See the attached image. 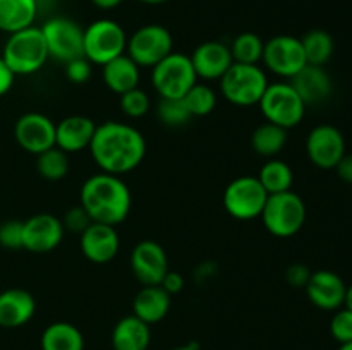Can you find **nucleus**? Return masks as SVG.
<instances>
[{
    "instance_id": "obj_36",
    "label": "nucleus",
    "mask_w": 352,
    "mask_h": 350,
    "mask_svg": "<svg viewBox=\"0 0 352 350\" xmlns=\"http://www.w3.org/2000/svg\"><path fill=\"white\" fill-rule=\"evenodd\" d=\"M330 335L336 342H339V345L352 342V311L346 307L333 311L332 319H330Z\"/></svg>"
},
{
    "instance_id": "obj_43",
    "label": "nucleus",
    "mask_w": 352,
    "mask_h": 350,
    "mask_svg": "<svg viewBox=\"0 0 352 350\" xmlns=\"http://www.w3.org/2000/svg\"><path fill=\"white\" fill-rule=\"evenodd\" d=\"M217 273H219V266L213 261H205V263L198 264V268L195 270V280L198 283H206L208 280L215 278Z\"/></svg>"
},
{
    "instance_id": "obj_33",
    "label": "nucleus",
    "mask_w": 352,
    "mask_h": 350,
    "mask_svg": "<svg viewBox=\"0 0 352 350\" xmlns=\"http://www.w3.org/2000/svg\"><path fill=\"white\" fill-rule=\"evenodd\" d=\"M184 103L191 117H206L217 108V93L205 82H196L184 95Z\"/></svg>"
},
{
    "instance_id": "obj_39",
    "label": "nucleus",
    "mask_w": 352,
    "mask_h": 350,
    "mask_svg": "<svg viewBox=\"0 0 352 350\" xmlns=\"http://www.w3.org/2000/svg\"><path fill=\"white\" fill-rule=\"evenodd\" d=\"M65 78L72 84H86V82L91 79L93 74V64L86 57H78L69 60L67 64H64Z\"/></svg>"
},
{
    "instance_id": "obj_21",
    "label": "nucleus",
    "mask_w": 352,
    "mask_h": 350,
    "mask_svg": "<svg viewBox=\"0 0 352 350\" xmlns=\"http://www.w3.org/2000/svg\"><path fill=\"white\" fill-rule=\"evenodd\" d=\"M302 102L308 105H318L330 98L333 91V81L325 67L320 65H305L292 79H289Z\"/></svg>"
},
{
    "instance_id": "obj_23",
    "label": "nucleus",
    "mask_w": 352,
    "mask_h": 350,
    "mask_svg": "<svg viewBox=\"0 0 352 350\" xmlns=\"http://www.w3.org/2000/svg\"><path fill=\"white\" fill-rule=\"evenodd\" d=\"M170 305L172 295L160 285H143L133 299V314L151 326L167 318Z\"/></svg>"
},
{
    "instance_id": "obj_14",
    "label": "nucleus",
    "mask_w": 352,
    "mask_h": 350,
    "mask_svg": "<svg viewBox=\"0 0 352 350\" xmlns=\"http://www.w3.org/2000/svg\"><path fill=\"white\" fill-rule=\"evenodd\" d=\"M65 235L64 225L52 213H36L23 222V249L47 254L57 249Z\"/></svg>"
},
{
    "instance_id": "obj_47",
    "label": "nucleus",
    "mask_w": 352,
    "mask_h": 350,
    "mask_svg": "<svg viewBox=\"0 0 352 350\" xmlns=\"http://www.w3.org/2000/svg\"><path fill=\"white\" fill-rule=\"evenodd\" d=\"M344 307L349 309V311H352V283L347 285L346 299H344Z\"/></svg>"
},
{
    "instance_id": "obj_49",
    "label": "nucleus",
    "mask_w": 352,
    "mask_h": 350,
    "mask_svg": "<svg viewBox=\"0 0 352 350\" xmlns=\"http://www.w3.org/2000/svg\"><path fill=\"white\" fill-rule=\"evenodd\" d=\"M337 350H352V342H346V343H340V347Z\"/></svg>"
},
{
    "instance_id": "obj_48",
    "label": "nucleus",
    "mask_w": 352,
    "mask_h": 350,
    "mask_svg": "<svg viewBox=\"0 0 352 350\" xmlns=\"http://www.w3.org/2000/svg\"><path fill=\"white\" fill-rule=\"evenodd\" d=\"M140 2L148 3V5H160V3L168 2V0H140Z\"/></svg>"
},
{
    "instance_id": "obj_46",
    "label": "nucleus",
    "mask_w": 352,
    "mask_h": 350,
    "mask_svg": "<svg viewBox=\"0 0 352 350\" xmlns=\"http://www.w3.org/2000/svg\"><path fill=\"white\" fill-rule=\"evenodd\" d=\"M170 350H201V347H199V343L196 342V340H191V342H186L177 347H172Z\"/></svg>"
},
{
    "instance_id": "obj_32",
    "label": "nucleus",
    "mask_w": 352,
    "mask_h": 350,
    "mask_svg": "<svg viewBox=\"0 0 352 350\" xmlns=\"http://www.w3.org/2000/svg\"><path fill=\"white\" fill-rule=\"evenodd\" d=\"M36 170L45 180H62L69 174V154L54 146L36 154Z\"/></svg>"
},
{
    "instance_id": "obj_12",
    "label": "nucleus",
    "mask_w": 352,
    "mask_h": 350,
    "mask_svg": "<svg viewBox=\"0 0 352 350\" xmlns=\"http://www.w3.org/2000/svg\"><path fill=\"white\" fill-rule=\"evenodd\" d=\"M261 62L272 74L284 79H292L305 65H308L301 38L292 34H277L265 41Z\"/></svg>"
},
{
    "instance_id": "obj_3",
    "label": "nucleus",
    "mask_w": 352,
    "mask_h": 350,
    "mask_svg": "<svg viewBox=\"0 0 352 350\" xmlns=\"http://www.w3.org/2000/svg\"><path fill=\"white\" fill-rule=\"evenodd\" d=\"M2 58L16 75H31L41 71L50 58L41 27L33 24L10 33L3 45Z\"/></svg>"
},
{
    "instance_id": "obj_45",
    "label": "nucleus",
    "mask_w": 352,
    "mask_h": 350,
    "mask_svg": "<svg viewBox=\"0 0 352 350\" xmlns=\"http://www.w3.org/2000/svg\"><path fill=\"white\" fill-rule=\"evenodd\" d=\"M91 2H93V5H96L98 9L110 10V9H116V7H119L124 0H91Z\"/></svg>"
},
{
    "instance_id": "obj_30",
    "label": "nucleus",
    "mask_w": 352,
    "mask_h": 350,
    "mask_svg": "<svg viewBox=\"0 0 352 350\" xmlns=\"http://www.w3.org/2000/svg\"><path fill=\"white\" fill-rule=\"evenodd\" d=\"M302 50H305L306 62L309 65H323L333 57L336 41L333 36L325 30H311L301 38Z\"/></svg>"
},
{
    "instance_id": "obj_38",
    "label": "nucleus",
    "mask_w": 352,
    "mask_h": 350,
    "mask_svg": "<svg viewBox=\"0 0 352 350\" xmlns=\"http://www.w3.org/2000/svg\"><path fill=\"white\" fill-rule=\"evenodd\" d=\"M0 246L3 249H23V222L7 220L0 223Z\"/></svg>"
},
{
    "instance_id": "obj_26",
    "label": "nucleus",
    "mask_w": 352,
    "mask_h": 350,
    "mask_svg": "<svg viewBox=\"0 0 352 350\" xmlns=\"http://www.w3.org/2000/svg\"><path fill=\"white\" fill-rule=\"evenodd\" d=\"M38 16L36 0H0V31L16 33L34 24Z\"/></svg>"
},
{
    "instance_id": "obj_41",
    "label": "nucleus",
    "mask_w": 352,
    "mask_h": 350,
    "mask_svg": "<svg viewBox=\"0 0 352 350\" xmlns=\"http://www.w3.org/2000/svg\"><path fill=\"white\" fill-rule=\"evenodd\" d=\"M184 285H186V280H184V277L179 273V271L168 270L167 273H165L164 280H162L160 287L164 288L168 295H177V294H181L182 288H184Z\"/></svg>"
},
{
    "instance_id": "obj_24",
    "label": "nucleus",
    "mask_w": 352,
    "mask_h": 350,
    "mask_svg": "<svg viewBox=\"0 0 352 350\" xmlns=\"http://www.w3.org/2000/svg\"><path fill=\"white\" fill-rule=\"evenodd\" d=\"M103 84L116 95L129 91L140 86L141 67L127 54L102 65Z\"/></svg>"
},
{
    "instance_id": "obj_11",
    "label": "nucleus",
    "mask_w": 352,
    "mask_h": 350,
    "mask_svg": "<svg viewBox=\"0 0 352 350\" xmlns=\"http://www.w3.org/2000/svg\"><path fill=\"white\" fill-rule=\"evenodd\" d=\"M40 27L50 58L67 64L72 58L85 57V54H82L85 27L79 26L74 19L65 16H55L50 17Z\"/></svg>"
},
{
    "instance_id": "obj_7",
    "label": "nucleus",
    "mask_w": 352,
    "mask_h": 350,
    "mask_svg": "<svg viewBox=\"0 0 352 350\" xmlns=\"http://www.w3.org/2000/svg\"><path fill=\"white\" fill-rule=\"evenodd\" d=\"M126 48L127 34L117 21L98 19L85 27L82 54L93 65H105L126 54Z\"/></svg>"
},
{
    "instance_id": "obj_44",
    "label": "nucleus",
    "mask_w": 352,
    "mask_h": 350,
    "mask_svg": "<svg viewBox=\"0 0 352 350\" xmlns=\"http://www.w3.org/2000/svg\"><path fill=\"white\" fill-rule=\"evenodd\" d=\"M333 170L337 172V175H339L344 182L352 185V154H344L342 160L337 163V167L333 168Z\"/></svg>"
},
{
    "instance_id": "obj_8",
    "label": "nucleus",
    "mask_w": 352,
    "mask_h": 350,
    "mask_svg": "<svg viewBox=\"0 0 352 350\" xmlns=\"http://www.w3.org/2000/svg\"><path fill=\"white\" fill-rule=\"evenodd\" d=\"M198 82L189 55L172 51L151 69V84L160 98H184Z\"/></svg>"
},
{
    "instance_id": "obj_4",
    "label": "nucleus",
    "mask_w": 352,
    "mask_h": 350,
    "mask_svg": "<svg viewBox=\"0 0 352 350\" xmlns=\"http://www.w3.org/2000/svg\"><path fill=\"white\" fill-rule=\"evenodd\" d=\"M308 216L305 201L294 191L268 196L260 218L265 230L277 239H291L302 230Z\"/></svg>"
},
{
    "instance_id": "obj_22",
    "label": "nucleus",
    "mask_w": 352,
    "mask_h": 350,
    "mask_svg": "<svg viewBox=\"0 0 352 350\" xmlns=\"http://www.w3.org/2000/svg\"><path fill=\"white\" fill-rule=\"evenodd\" d=\"M36 312V299L24 288H7L0 292V326L21 328L33 319Z\"/></svg>"
},
{
    "instance_id": "obj_35",
    "label": "nucleus",
    "mask_w": 352,
    "mask_h": 350,
    "mask_svg": "<svg viewBox=\"0 0 352 350\" xmlns=\"http://www.w3.org/2000/svg\"><path fill=\"white\" fill-rule=\"evenodd\" d=\"M119 105L126 117H129V119H141V117H144L150 112L151 102L148 93L138 86V88L129 89V91L122 93L119 96Z\"/></svg>"
},
{
    "instance_id": "obj_31",
    "label": "nucleus",
    "mask_w": 352,
    "mask_h": 350,
    "mask_svg": "<svg viewBox=\"0 0 352 350\" xmlns=\"http://www.w3.org/2000/svg\"><path fill=\"white\" fill-rule=\"evenodd\" d=\"M230 54H232L234 62L237 64H251L258 65L263 58V48L265 41L261 36L251 31H244V33L237 34L229 45Z\"/></svg>"
},
{
    "instance_id": "obj_18",
    "label": "nucleus",
    "mask_w": 352,
    "mask_h": 350,
    "mask_svg": "<svg viewBox=\"0 0 352 350\" xmlns=\"http://www.w3.org/2000/svg\"><path fill=\"white\" fill-rule=\"evenodd\" d=\"M309 302L322 311H337L344 307L347 285L340 275L332 270H316L305 287Z\"/></svg>"
},
{
    "instance_id": "obj_15",
    "label": "nucleus",
    "mask_w": 352,
    "mask_h": 350,
    "mask_svg": "<svg viewBox=\"0 0 352 350\" xmlns=\"http://www.w3.org/2000/svg\"><path fill=\"white\" fill-rule=\"evenodd\" d=\"M131 271L141 285H160L168 268V257L160 242L140 240L131 250Z\"/></svg>"
},
{
    "instance_id": "obj_27",
    "label": "nucleus",
    "mask_w": 352,
    "mask_h": 350,
    "mask_svg": "<svg viewBox=\"0 0 352 350\" xmlns=\"http://www.w3.org/2000/svg\"><path fill=\"white\" fill-rule=\"evenodd\" d=\"M41 350H85L81 329L67 321L50 323L40 338Z\"/></svg>"
},
{
    "instance_id": "obj_20",
    "label": "nucleus",
    "mask_w": 352,
    "mask_h": 350,
    "mask_svg": "<svg viewBox=\"0 0 352 350\" xmlns=\"http://www.w3.org/2000/svg\"><path fill=\"white\" fill-rule=\"evenodd\" d=\"M95 130L96 124L89 117L69 115L55 124V146L67 154L88 150Z\"/></svg>"
},
{
    "instance_id": "obj_19",
    "label": "nucleus",
    "mask_w": 352,
    "mask_h": 350,
    "mask_svg": "<svg viewBox=\"0 0 352 350\" xmlns=\"http://www.w3.org/2000/svg\"><path fill=\"white\" fill-rule=\"evenodd\" d=\"M189 58H191L198 79H203L206 82L220 81L222 75L234 64L229 45L217 40L203 41L192 50Z\"/></svg>"
},
{
    "instance_id": "obj_16",
    "label": "nucleus",
    "mask_w": 352,
    "mask_h": 350,
    "mask_svg": "<svg viewBox=\"0 0 352 350\" xmlns=\"http://www.w3.org/2000/svg\"><path fill=\"white\" fill-rule=\"evenodd\" d=\"M14 137L24 151L40 154L55 146V122L40 112H28L16 120Z\"/></svg>"
},
{
    "instance_id": "obj_28",
    "label": "nucleus",
    "mask_w": 352,
    "mask_h": 350,
    "mask_svg": "<svg viewBox=\"0 0 352 350\" xmlns=\"http://www.w3.org/2000/svg\"><path fill=\"white\" fill-rule=\"evenodd\" d=\"M289 139L287 129L275 126L272 122H263L251 134V148L256 154L263 158H275L285 148Z\"/></svg>"
},
{
    "instance_id": "obj_25",
    "label": "nucleus",
    "mask_w": 352,
    "mask_h": 350,
    "mask_svg": "<svg viewBox=\"0 0 352 350\" xmlns=\"http://www.w3.org/2000/svg\"><path fill=\"white\" fill-rule=\"evenodd\" d=\"M151 343V326L134 314L124 316L112 329L113 350H148Z\"/></svg>"
},
{
    "instance_id": "obj_29",
    "label": "nucleus",
    "mask_w": 352,
    "mask_h": 350,
    "mask_svg": "<svg viewBox=\"0 0 352 350\" xmlns=\"http://www.w3.org/2000/svg\"><path fill=\"white\" fill-rule=\"evenodd\" d=\"M256 177L261 182L265 191L268 192V196L292 191V184H294L292 168L284 160H278V158H268V161L261 165L260 174Z\"/></svg>"
},
{
    "instance_id": "obj_42",
    "label": "nucleus",
    "mask_w": 352,
    "mask_h": 350,
    "mask_svg": "<svg viewBox=\"0 0 352 350\" xmlns=\"http://www.w3.org/2000/svg\"><path fill=\"white\" fill-rule=\"evenodd\" d=\"M14 81H16V74L10 71V67L6 64L2 55H0V96L7 95L12 89Z\"/></svg>"
},
{
    "instance_id": "obj_37",
    "label": "nucleus",
    "mask_w": 352,
    "mask_h": 350,
    "mask_svg": "<svg viewBox=\"0 0 352 350\" xmlns=\"http://www.w3.org/2000/svg\"><path fill=\"white\" fill-rule=\"evenodd\" d=\"M62 220V225H64V230L69 233H74V235H81L89 225H91V218H89L88 211L82 208L81 205L72 206L65 211L64 218Z\"/></svg>"
},
{
    "instance_id": "obj_2",
    "label": "nucleus",
    "mask_w": 352,
    "mask_h": 350,
    "mask_svg": "<svg viewBox=\"0 0 352 350\" xmlns=\"http://www.w3.org/2000/svg\"><path fill=\"white\" fill-rule=\"evenodd\" d=\"M79 205L88 211L91 222L117 226L129 216L133 196L122 177L100 172L85 180Z\"/></svg>"
},
{
    "instance_id": "obj_34",
    "label": "nucleus",
    "mask_w": 352,
    "mask_h": 350,
    "mask_svg": "<svg viewBox=\"0 0 352 350\" xmlns=\"http://www.w3.org/2000/svg\"><path fill=\"white\" fill-rule=\"evenodd\" d=\"M157 117L167 127H182L192 120L182 98H160L157 105Z\"/></svg>"
},
{
    "instance_id": "obj_1",
    "label": "nucleus",
    "mask_w": 352,
    "mask_h": 350,
    "mask_svg": "<svg viewBox=\"0 0 352 350\" xmlns=\"http://www.w3.org/2000/svg\"><path fill=\"white\" fill-rule=\"evenodd\" d=\"M88 150L100 170L120 177L140 167L144 160L146 139L141 130L131 124L107 120L96 126Z\"/></svg>"
},
{
    "instance_id": "obj_6",
    "label": "nucleus",
    "mask_w": 352,
    "mask_h": 350,
    "mask_svg": "<svg viewBox=\"0 0 352 350\" xmlns=\"http://www.w3.org/2000/svg\"><path fill=\"white\" fill-rule=\"evenodd\" d=\"M258 106L267 122L280 126L287 130L299 126L306 113V103L289 81H277L268 84Z\"/></svg>"
},
{
    "instance_id": "obj_5",
    "label": "nucleus",
    "mask_w": 352,
    "mask_h": 350,
    "mask_svg": "<svg viewBox=\"0 0 352 350\" xmlns=\"http://www.w3.org/2000/svg\"><path fill=\"white\" fill-rule=\"evenodd\" d=\"M270 84L267 74L260 65L237 64L234 62L229 71L219 81L220 93L234 106H254L260 103L265 89Z\"/></svg>"
},
{
    "instance_id": "obj_40",
    "label": "nucleus",
    "mask_w": 352,
    "mask_h": 350,
    "mask_svg": "<svg viewBox=\"0 0 352 350\" xmlns=\"http://www.w3.org/2000/svg\"><path fill=\"white\" fill-rule=\"evenodd\" d=\"M311 273L313 271L306 264L294 263L291 266H287V270H285V281L292 288H305L308 285L309 278H311Z\"/></svg>"
},
{
    "instance_id": "obj_10",
    "label": "nucleus",
    "mask_w": 352,
    "mask_h": 350,
    "mask_svg": "<svg viewBox=\"0 0 352 350\" xmlns=\"http://www.w3.org/2000/svg\"><path fill=\"white\" fill-rule=\"evenodd\" d=\"M174 51L172 33L162 24H144L127 36L126 54L140 67L153 69Z\"/></svg>"
},
{
    "instance_id": "obj_17",
    "label": "nucleus",
    "mask_w": 352,
    "mask_h": 350,
    "mask_svg": "<svg viewBox=\"0 0 352 350\" xmlns=\"http://www.w3.org/2000/svg\"><path fill=\"white\" fill-rule=\"evenodd\" d=\"M81 253L89 263L107 264L113 261L120 249V237L116 226L93 222L79 235Z\"/></svg>"
},
{
    "instance_id": "obj_13",
    "label": "nucleus",
    "mask_w": 352,
    "mask_h": 350,
    "mask_svg": "<svg viewBox=\"0 0 352 350\" xmlns=\"http://www.w3.org/2000/svg\"><path fill=\"white\" fill-rule=\"evenodd\" d=\"M305 148L309 161L315 167L333 170L346 154V139L336 126L320 124L309 130Z\"/></svg>"
},
{
    "instance_id": "obj_9",
    "label": "nucleus",
    "mask_w": 352,
    "mask_h": 350,
    "mask_svg": "<svg viewBox=\"0 0 352 350\" xmlns=\"http://www.w3.org/2000/svg\"><path fill=\"white\" fill-rule=\"evenodd\" d=\"M268 199L256 175H241L230 180L223 191V208L232 218L241 222L260 218L263 206Z\"/></svg>"
}]
</instances>
